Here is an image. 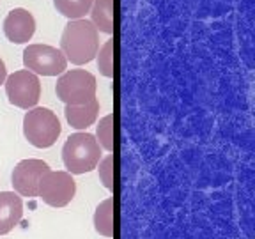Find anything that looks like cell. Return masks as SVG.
<instances>
[{"label": "cell", "mask_w": 255, "mask_h": 239, "mask_svg": "<svg viewBox=\"0 0 255 239\" xmlns=\"http://www.w3.org/2000/svg\"><path fill=\"white\" fill-rule=\"evenodd\" d=\"M100 50V32L91 20H69L60 36V52L75 66H84L96 59Z\"/></svg>", "instance_id": "obj_1"}, {"label": "cell", "mask_w": 255, "mask_h": 239, "mask_svg": "<svg viewBox=\"0 0 255 239\" xmlns=\"http://www.w3.org/2000/svg\"><path fill=\"white\" fill-rule=\"evenodd\" d=\"M101 159V147L91 133H75L62 147V161L69 174H87L98 167Z\"/></svg>", "instance_id": "obj_2"}, {"label": "cell", "mask_w": 255, "mask_h": 239, "mask_svg": "<svg viewBox=\"0 0 255 239\" xmlns=\"http://www.w3.org/2000/svg\"><path fill=\"white\" fill-rule=\"evenodd\" d=\"M60 120L55 112L44 107H34L23 117V135L37 149L52 147L60 136Z\"/></svg>", "instance_id": "obj_3"}, {"label": "cell", "mask_w": 255, "mask_h": 239, "mask_svg": "<svg viewBox=\"0 0 255 239\" xmlns=\"http://www.w3.org/2000/svg\"><path fill=\"white\" fill-rule=\"evenodd\" d=\"M96 78L85 69H71L59 76L55 85L57 98L66 105H85L96 100Z\"/></svg>", "instance_id": "obj_4"}, {"label": "cell", "mask_w": 255, "mask_h": 239, "mask_svg": "<svg viewBox=\"0 0 255 239\" xmlns=\"http://www.w3.org/2000/svg\"><path fill=\"white\" fill-rule=\"evenodd\" d=\"M25 68L34 75L57 76L68 68V60L59 48L50 44H28L23 50Z\"/></svg>", "instance_id": "obj_5"}, {"label": "cell", "mask_w": 255, "mask_h": 239, "mask_svg": "<svg viewBox=\"0 0 255 239\" xmlns=\"http://www.w3.org/2000/svg\"><path fill=\"white\" fill-rule=\"evenodd\" d=\"M76 193V183L66 170H48L41 177L37 197L52 207H66Z\"/></svg>", "instance_id": "obj_6"}, {"label": "cell", "mask_w": 255, "mask_h": 239, "mask_svg": "<svg viewBox=\"0 0 255 239\" xmlns=\"http://www.w3.org/2000/svg\"><path fill=\"white\" fill-rule=\"evenodd\" d=\"M5 94L9 103L23 110H30L37 105L41 98V84L37 75L30 73L28 69L14 71L5 78Z\"/></svg>", "instance_id": "obj_7"}, {"label": "cell", "mask_w": 255, "mask_h": 239, "mask_svg": "<svg viewBox=\"0 0 255 239\" xmlns=\"http://www.w3.org/2000/svg\"><path fill=\"white\" fill-rule=\"evenodd\" d=\"M48 170H50V167L43 159H21L14 167L11 175V184L14 188V193H18L20 197H28V199L37 197L39 181Z\"/></svg>", "instance_id": "obj_8"}, {"label": "cell", "mask_w": 255, "mask_h": 239, "mask_svg": "<svg viewBox=\"0 0 255 239\" xmlns=\"http://www.w3.org/2000/svg\"><path fill=\"white\" fill-rule=\"evenodd\" d=\"M36 32V20L32 12L23 7H16L9 11L4 20V34L11 43L25 44L32 39Z\"/></svg>", "instance_id": "obj_9"}, {"label": "cell", "mask_w": 255, "mask_h": 239, "mask_svg": "<svg viewBox=\"0 0 255 239\" xmlns=\"http://www.w3.org/2000/svg\"><path fill=\"white\" fill-rule=\"evenodd\" d=\"M23 218V200L14 191H0V236L9 234Z\"/></svg>", "instance_id": "obj_10"}, {"label": "cell", "mask_w": 255, "mask_h": 239, "mask_svg": "<svg viewBox=\"0 0 255 239\" xmlns=\"http://www.w3.org/2000/svg\"><path fill=\"white\" fill-rule=\"evenodd\" d=\"M66 120L75 129H87L89 126L96 122L100 114V103L98 100H92L85 105H66Z\"/></svg>", "instance_id": "obj_11"}, {"label": "cell", "mask_w": 255, "mask_h": 239, "mask_svg": "<svg viewBox=\"0 0 255 239\" xmlns=\"http://www.w3.org/2000/svg\"><path fill=\"white\" fill-rule=\"evenodd\" d=\"M116 0H94L91 7L92 25L98 32L114 34L116 30Z\"/></svg>", "instance_id": "obj_12"}, {"label": "cell", "mask_w": 255, "mask_h": 239, "mask_svg": "<svg viewBox=\"0 0 255 239\" xmlns=\"http://www.w3.org/2000/svg\"><path fill=\"white\" fill-rule=\"evenodd\" d=\"M94 229L103 238H114L116 236V200L114 197L105 199L96 207L94 213Z\"/></svg>", "instance_id": "obj_13"}, {"label": "cell", "mask_w": 255, "mask_h": 239, "mask_svg": "<svg viewBox=\"0 0 255 239\" xmlns=\"http://www.w3.org/2000/svg\"><path fill=\"white\" fill-rule=\"evenodd\" d=\"M114 124H116V116L108 114L103 119H100L96 126V140L100 143V147L108 152L116 151V135H114Z\"/></svg>", "instance_id": "obj_14"}, {"label": "cell", "mask_w": 255, "mask_h": 239, "mask_svg": "<svg viewBox=\"0 0 255 239\" xmlns=\"http://www.w3.org/2000/svg\"><path fill=\"white\" fill-rule=\"evenodd\" d=\"M94 0H53V5L69 20H82L92 7Z\"/></svg>", "instance_id": "obj_15"}, {"label": "cell", "mask_w": 255, "mask_h": 239, "mask_svg": "<svg viewBox=\"0 0 255 239\" xmlns=\"http://www.w3.org/2000/svg\"><path fill=\"white\" fill-rule=\"evenodd\" d=\"M114 52H116V44L114 39H108L103 46L98 50L96 59H98V69L103 76L107 78H114L116 76V68H114Z\"/></svg>", "instance_id": "obj_16"}, {"label": "cell", "mask_w": 255, "mask_h": 239, "mask_svg": "<svg viewBox=\"0 0 255 239\" xmlns=\"http://www.w3.org/2000/svg\"><path fill=\"white\" fill-rule=\"evenodd\" d=\"M114 167H116V158L114 154H107L105 158L100 159L98 163V175H100V181L103 183V186L107 190L114 191L116 190V177H114Z\"/></svg>", "instance_id": "obj_17"}, {"label": "cell", "mask_w": 255, "mask_h": 239, "mask_svg": "<svg viewBox=\"0 0 255 239\" xmlns=\"http://www.w3.org/2000/svg\"><path fill=\"white\" fill-rule=\"evenodd\" d=\"M5 78H7V69H5V64H4V60L0 59V85L4 84V82H5Z\"/></svg>", "instance_id": "obj_18"}]
</instances>
